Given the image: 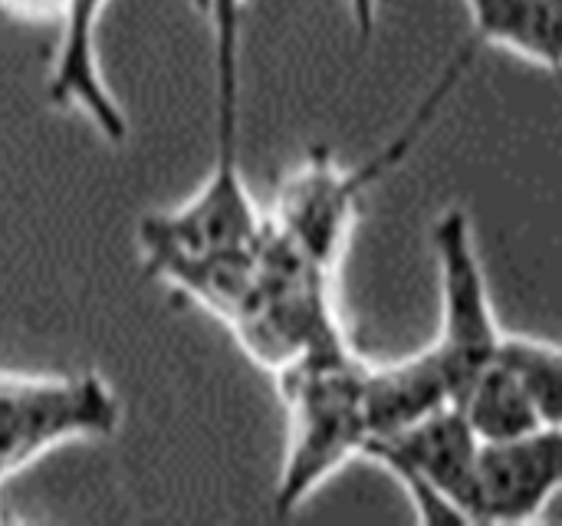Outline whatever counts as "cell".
Returning a JSON list of instances; mask_svg holds the SVG:
<instances>
[{"mask_svg": "<svg viewBox=\"0 0 562 526\" xmlns=\"http://www.w3.org/2000/svg\"><path fill=\"white\" fill-rule=\"evenodd\" d=\"M477 49L481 46L468 40L441 69L438 82L428 89V96L412 112L405 128L395 138H389L375 155L359 161L356 168L342 165L329 148H313L277 188L273 208L267 211L273 231L286 237L313 264L336 273L346 257L349 237L356 231L366 194L412 155V148L431 128L441 105L471 72Z\"/></svg>", "mask_w": 562, "mask_h": 526, "instance_id": "1", "label": "cell"}, {"mask_svg": "<svg viewBox=\"0 0 562 526\" xmlns=\"http://www.w3.org/2000/svg\"><path fill=\"white\" fill-rule=\"evenodd\" d=\"M369 362L349 336L326 343L273 372L286 412V451L273 491L280 517L303 507L369 441L366 412Z\"/></svg>", "mask_w": 562, "mask_h": 526, "instance_id": "2", "label": "cell"}, {"mask_svg": "<svg viewBox=\"0 0 562 526\" xmlns=\"http://www.w3.org/2000/svg\"><path fill=\"white\" fill-rule=\"evenodd\" d=\"M333 277L336 273L280 237L267 217L250 277L221 323L237 336L240 349L273 376L300 356L346 336L333 306Z\"/></svg>", "mask_w": 562, "mask_h": 526, "instance_id": "3", "label": "cell"}, {"mask_svg": "<svg viewBox=\"0 0 562 526\" xmlns=\"http://www.w3.org/2000/svg\"><path fill=\"white\" fill-rule=\"evenodd\" d=\"M119 422L122 402L99 372H0V488L53 448L115 435Z\"/></svg>", "mask_w": 562, "mask_h": 526, "instance_id": "4", "label": "cell"}, {"mask_svg": "<svg viewBox=\"0 0 562 526\" xmlns=\"http://www.w3.org/2000/svg\"><path fill=\"white\" fill-rule=\"evenodd\" d=\"M263 231L267 211L247 188L240 155H214L207 178L184 204L138 224V250L145 270L168 283L181 270L254 247Z\"/></svg>", "mask_w": 562, "mask_h": 526, "instance_id": "5", "label": "cell"}, {"mask_svg": "<svg viewBox=\"0 0 562 526\" xmlns=\"http://www.w3.org/2000/svg\"><path fill=\"white\" fill-rule=\"evenodd\" d=\"M481 438L454 405L366 441L362 458L385 468L425 524H474Z\"/></svg>", "mask_w": 562, "mask_h": 526, "instance_id": "6", "label": "cell"}, {"mask_svg": "<svg viewBox=\"0 0 562 526\" xmlns=\"http://www.w3.org/2000/svg\"><path fill=\"white\" fill-rule=\"evenodd\" d=\"M431 250L441 283V320L428 352L448 379L451 405L461 389L494 359L504 326L497 320L474 224L464 208H445L431 224Z\"/></svg>", "mask_w": 562, "mask_h": 526, "instance_id": "7", "label": "cell"}, {"mask_svg": "<svg viewBox=\"0 0 562 526\" xmlns=\"http://www.w3.org/2000/svg\"><path fill=\"white\" fill-rule=\"evenodd\" d=\"M560 425L504 441H481L474 478V524H533L560 494Z\"/></svg>", "mask_w": 562, "mask_h": 526, "instance_id": "8", "label": "cell"}, {"mask_svg": "<svg viewBox=\"0 0 562 526\" xmlns=\"http://www.w3.org/2000/svg\"><path fill=\"white\" fill-rule=\"evenodd\" d=\"M109 0H63L56 13V46L46 72V99L53 109L79 112L109 142L122 145L128 138V119L105 82L99 63V23Z\"/></svg>", "mask_w": 562, "mask_h": 526, "instance_id": "9", "label": "cell"}, {"mask_svg": "<svg viewBox=\"0 0 562 526\" xmlns=\"http://www.w3.org/2000/svg\"><path fill=\"white\" fill-rule=\"evenodd\" d=\"M445 405H451V389L428 346L422 352H412L408 359H395L382 366L369 362L366 372L369 438L415 425L418 418Z\"/></svg>", "mask_w": 562, "mask_h": 526, "instance_id": "10", "label": "cell"}, {"mask_svg": "<svg viewBox=\"0 0 562 526\" xmlns=\"http://www.w3.org/2000/svg\"><path fill=\"white\" fill-rule=\"evenodd\" d=\"M474 43L497 46L547 72L560 69L562 0H461Z\"/></svg>", "mask_w": 562, "mask_h": 526, "instance_id": "11", "label": "cell"}, {"mask_svg": "<svg viewBox=\"0 0 562 526\" xmlns=\"http://www.w3.org/2000/svg\"><path fill=\"white\" fill-rule=\"evenodd\" d=\"M211 36L214 155H240V49L247 0H194Z\"/></svg>", "mask_w": 562, "mask_h": 526, "instance_id": "12", "label": "cell"}, {"mask_svg": "<svg viewBox=\"0 0 562 526\" xmlns=\"http://www.w3.org/2000/svg\"><path fill=\"white\" fill-rule=\"evenodd\" d=\"M454 409L464 415V422L481 441H504V438H517L537 428H557L540 415L530 395L507 376V369L497 359H491L461 389V395L454 399Z\"/></svg>", "mask_w": 562, "mask_h": 526, "instance_id": "13", "label": "cell"}, {"mask_svg": "<svg viewBox=\"0 0 562 526\" xmlns=\"http://www.w3.org/2000/svg\"><path fill=\"white\" fill-rule=\"evenodd\" d=\"M494 359L507 369V376L530 395V402L540 409V415L550 425L562 422V356L560 349L537 336L507 333L501 336V346Z\"/></svg>", "mask_w": 562, "mask_h": 526, "instance_id": "14", "label": "cell"}, {"mask_svg": "<svg viewBox=\"0 0 562 526\" xmlns=\"http://www.w3.org/2000/svg\"><path fill=\"white\" fill-rule=\"evenodd\" d=\"M63 0H0V10L26 23H53Z\"/></svg>", "mask_w": 562, "mask_h": 526, "instance_id": "15", "label": "cell"}]
</instances>
